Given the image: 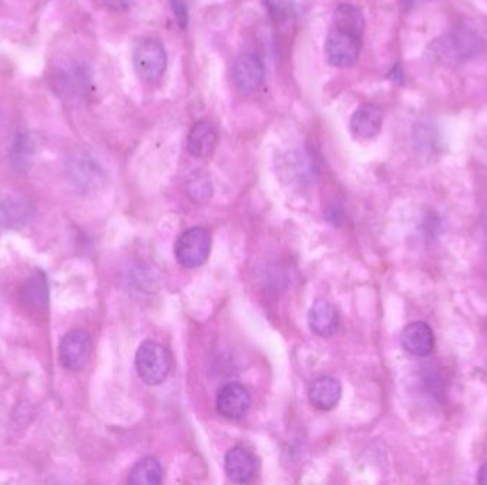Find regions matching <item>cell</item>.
<instances>
[{
    "instance_id": "23",
    "label": "cell",
    "mask_w": 487,
    "mask_h": 485,
    "mask_svg": "<svg viewBox=\"0 0 487 485\" xmlns=\"http://www.w3.org/2000/svg\"><path fill=\"white\" fill-rule=\"evenodd\" d=\"M174 16L178 20L181 27H186L188 22V14H187V6L184 0H173Z\"/></svg>"
},
{
    "instance_id": "10",
    "label": "cell",
    "mask_w": 487,
    "mask_h": 485,
    "mask_svg": "<svg viewBox=\"0 0 487 485\" xmlns=\"http://www.w3.org/2000/svg\"><path fill=\"white\" fill-rule=\"evenodd\" d=\"M403 350L415 358H426L435 348V333L426 322L409 323L401 335Z\"/></svg>"
},
{
    "instance_id": "3",
    "label": "cell",
    "mask_w": 487,
    "mask_h": 485,
    "mask_svg": "<svg viewBox=\"0 0 487 485\" xmlns=\"http://www.w3.org/2000/svg\"><path fill=\"white\" fill-rule=\"evenodd\" d=\"M133 65L138 77L144 82L153 83L160 80L167 69V53L163 43L154 37L140 40L133 52Z\"/></svg>"
},
{
    "instance_id": "7",
    "label": "cell",
    "mask_w": 487,
    "mask_h": 485,
    "mask_svg": "<svg viewBox=\"0 0 487 485\" xmlns=\"http://www.w3.org/2000/svg\"><path fill=\"white\" fill-rule=\"evenodd\" d=\"M92 352V342L83 330H72L63 336L59 345V359L63 368L77 371L85 368Z\"/></svg>"
},
{
    "instance_id": "17",
    "label": "cell",
    "mask_w": 487,
    "mask_h": 485,
    "mask_svg": "<svg viewBox=\"0 0 487 485\" xmlns=\"http://www.w3.org/2000/svg\"><path fill=\"white\" fill-rule=\"evenodd\" d=\"M163 467L154 457L140 460L128 474V484L131 485H158L163 482Z\"/></svg>"
},
{
    "instance_id": "2",
    "label": "cell",
    "mask_w": 487,
    "mask_h": 485,
    "mask_svg": "<svg viewBox=\"0 0 487 485\" xmlns=\"http://www.w3.org/2000/svg\"><path fill=\"white\" fill-rule=\"evenodd\" d=\"M173 359L167 348L153 340L141 343L136 353V369L144 383L161 385L170 375Z\"/></svg>"
},
{
    "instance_id": "13",
    "label": "cell",
    "mask_w": 487,
    "mask_h": 485,
    "mask_svg": "<svg viewBox=\"0 0 487 485\" xmlns=\"http://www.w3.org/2000/svg\"><path fill=\"white\" fill-rule=\"evenodd\" d=\"M217 141L216 128L208 121H198L188 133L187 150L196 158H208L216 151Z\"/></svg>"
},
{
    "instance_id": "5",
    "label": "cell",
    "mask_w": 487,
    "mask_h": 485,
    "mask_svg": "<svg viewBox=\"0 0 487 485\" xmlns=\"http://www.w3.org/2000/svg\"><path fill=\"white\" fill-rule=\"evenodd\" d=\"M209 251H211V237L208 231L198 227L184 231L177 239L174 248L177 261L180 262L181 267L188 269L206 264Z\"/></svg>"
},
{
    "instance_id": "16",
    "label": "cell",
    "mask_w": 487,
    "mask_h": 485,
    "mask_svg": "<svg viewBox=\"0 0 487 485\" xmlns=\"http://www.w3.org/2000/svg\"><path fill=\"white\" fill-rule=\"evenodd\" d=\"M33 208L22 198H6L0 201V225L5 228H22L29 224Z\"/></svg>"
},
{
    "instance_id": "15",
    "label": "cell",
    "mask_w": 487,
    "mask_h": 485,
    "mask_svg": "<svg viewBox=\"0 0 487 485\" xmlns=\"http://www.w3.org/2000/svg\"><path fill=\"white\" fill-rule=\"evenodd\" d=\"M70 176L76 186L80 188L90 189L98 186L103 178V171L87 154H79L70 161Z\"/></svg>"
},
{
    "instance_id": "18",
    "label": "cell",
    "mask_w": 487,
    "mask_h": 485,
    "mask_svg": "<svg viewBox=\"0 0 487 485\" xmlns=\"http://www.w3.org/2000/svg\"><path fill=\"white\" fill-rule=\"evenodd\" d=\"M334 26L338 29L348 30L362 36L365 29V19L362 12L357 6L350 4H342L335 9Z\"/></svg>"
},
{
    "instance_id": "21",
    "label": "cell",
    "mask_w": 487,
    "mask_h": 485,
    "mask_svg": "<svg viewBox=\"0 0 487 485\" xmlns=\"http://www.w3.org/2000/svg\"><path fill=\"white\" fill-rule=\"evenodd\" d=\"M33 150H35V140H32L30 136L22 134L15 141L12 151H10V157H12V163L17 167V168H24L27 163H29L30 157H32Z\"/></svg>"
},
{
    "instance_id": "25",
    "label": "cell",
    "mask_w": 487,
    "mask_h": 485,
    "mask_svg": "<svg viewBox=\"0 0 487 485\" xmlns=\"http://www.w3.org/2000/svg\"><path fill=\"white\" fill-rule=\"evenodd\" d=\"M479 484H487V462L481 467L478 472Z\"/></svg>"
},
{
    "instance_id": "24",
    "label": "cell",
    "mask_w": 487,
    "mask_h": 485,
    "mask_svg": "<svg viewBox=\"0 0 487 485\" xmlns=\"http://www.w3.org/2000/svg\"><path fill=\"white\" fill-rule=\"evenodd\" d=\"M106 6L113 12H126L137 4V0H105Z\"/></svg>"
},
{
    "instance_id": "6",
    "label": "cell",
    "mask_w": 487,
    "mask_h": 485,
    "mask_svg": "<svg viewBox=\"0 0 487 485\" xmlns=\"http://www.w3.org/2000/svg\"><path fill=\"white\" fill-rule=\"evenodd\" d=\"M232 78L242 95L259 92L265 78V66L261 57L257 53H241L232 66Z\"/></svg>"
},
{
    "instance_id": "1",
    "label": "cell",
    "mask_w": 487,
    "mask_h": 485,
    "mask_svg": "<svg viewBox=\"0 0 487 485\" xmlns=\"http://www.w3.org/2000/svg\"><path fill=\"white\" fill-rule=\"evenodd\" d=\"M486 50V42L478 33L466 27L451 30L431 45L433 59L443 65H459L478 59Z\"/></svg>"
},
{
    "instance_id": "4",
    "label": "cell",
    "mask_w": 487,
    "mask_h": 485,
    "mask_svg": "<svg viewBox=\"0 0 487 485\" xmlns=\"http://www.w3.org/2000/svg\"><path fill=\"white\" fill-rule=\"evenodd\" d=\"M360 47L362 36L334 26L325 40V56L330 66L347 69L360 59Z\"/></svg>"
},
{
    "instance_id": "8",
    "label": "cell",
    "mask_w": 487,
    "mask_h": 485,
    "mask_svg": "<svg viewBox=\"0 0 487 485\" xmlns=\"http://www.w3.org/2000/svg\"><path fill=\"white\" fill-rule=\"evenodd\" d=\"M251 408V396L239 383H227L217 394V410L224 419L239 420Z\"/></svg>"
},
{
    "instance_id": "20",
    "label": "cell",
    "mask_w": 487,
    "mask_h": 485,
    "mask_svg": "<svg viewBox=\"0 0 487 485\" xmlns=\"http://www.w3.org/2000/svg\"><path fill=\"white\" fill-rule=\"evenodd\" d=\"M47 295L49 293H47L46 278L43 277V274L37 272L36 275L27 279L24 288V297L32 307L40 308V309L46 307Z\"/></svg>"
},
{
    "instance_id": "14",
    "label": "cell",
    "mask_w": 487,
    "mask_h": 485,
    "mask_svg": "<svg viewBox=\"0 0 487 485\" xmlns=\"http://www.w3.org/2000/svg\"><path fill=\"white\" fill-rule=\"evenodd\" d=\"M308 322H309L311 330L315 335L320 336V338H330L338 330L340 316H338L337 309L330 302L317 300L309 310Z\"/></svg>"
},
{
    "instance_id": "22",
    "label": "cell",
    "mask_w": 487,
    "mask_h": 485,
    "mask_svg": "<svg viewBox=\"0 0 487 485\" xmlns=\"http://www.w3.org/2000/svg\"><path fill=\"white\" fill-rule=\"evenodd\" d=\"M269 12L277 20L284 19L288 16L289 10V0H267Z\"/></svg>"
},
{
    "instance_id": "12",
    "label": "cell",
    "mask_w": 487,
    "mask_h": 485,
    "mask_svg": "<svg viewBox=\"0 0 487 485\" xmlns=\"http://www.w3.org/2000/svg\"><path fill=\"white\" fill-rule=\"evenodd\" d=\"M309 401L318 410L330 411L340 403L342 386L337 379L322 376L315 379L309 386Z\"/></svg>"
},
{
    "instance_id": "19",
    "label": "cell",
    "mask_w": 487,
    "mask_h": 485,
    "mask_svg": "<svg viewBox=\"0 0 487 485\" xmlns=\"http://www.w3.org/2000/svg\"><path fill=\"white\" fill-rule=\"evenodd\" d=\"M186 193L196 204H204L213 197V183L206 171L197 170L186 181Z\"/></svg>"
},
{
    "instance_id": "9",
    "label": "cell",
    "mask_w": 487,
    "mask_h": 485,
    "mask_svg": "<svg viewBox=\"0 0 487 485\" xmlns=\"http://www.w3.org/2000/svg\"><path fill=\"white\" fill-rule=\"evenodd\" d=\"M383 118L385 115L380 106L365 103L358 107L350 117V134L360 140L375 138L382 130Z\"/></svg>"
},
{
    "instance_id": "11",
    "label": "cell",
    "mask_w": 487,
    "mask_h": 485,
    "mask_svg": "<svg viewBox=\"0 0 487 485\" xmlns=\"http://www.w3.org/2000/svg\"><path fill=\"white\" fill-rule=\"evenodd\" d=\"M226 474L232 482L246 484L252 481L257 474V459L249 450L237 446L229 450L226 456Z\"/></svg>"
}]
</instances>
